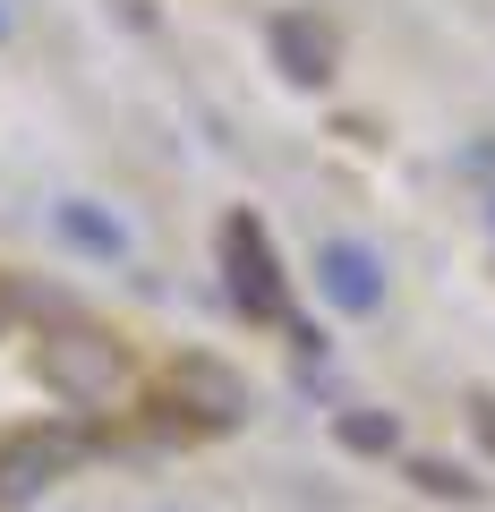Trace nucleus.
Instances as JSON below:
<instances>
[{
	"label": "nucleus",
	"instance_id": "1",
	"mask_svg": "<svg viewBox=\"0 0 495 512\" xmlns=\"http://www.w3.org/2000/svg\"><path fill=\"white\" fill-rule=\"evenodd\" d=\"M43 367H52V384L69 402H111V384H120V359H111V342H94V333H60V342L43 350Z\"/></svg>",
	"mask_w": 495,
	"mask_h": 512
},
{
	"label": "nucleus",
	"instance_id": "2",
	"mask_svg": "<svg viewBox=\"0 0 495 512\" xmlns=\"http://www.w3.org/2000/svg\"><path fill=\"white\" fill-rule=\"evenodd\" d=\"M77 461V436H26L18 453L0 461V495H26V487H52L60 470Z\"/></svg>",
	"mask_w": 495,
	"mask_h": 512
}]
</instances>
